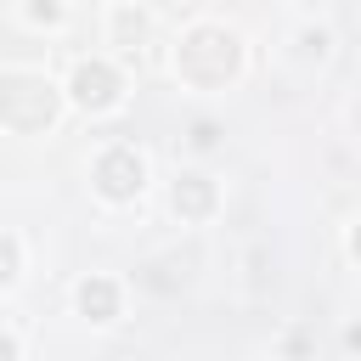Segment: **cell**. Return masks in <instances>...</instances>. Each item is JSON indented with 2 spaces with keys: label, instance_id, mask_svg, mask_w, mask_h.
<instances>
[{
  "label": "cell",
  "instance_id": "6da1fadb",
  "mask_svg": "<svg viewBox=\"0 0 361 361\" xmlns=\"http://www.w3.org/2000/svg\"><path fill=\"white\" fill-rule=\"evenodd\" d=\"M180 62H186L192 79H226V73L237 68V45H231L226 34H214V28H203V34H192V39L180 45Z\"/></svg>",
  "mask_w": 361,
  "mask_h": 361
},
{
  "label": "cell",
  "instance_id": "7a4b0ae2",
  "mask_svg": "<svg viewBox=\"0 0 361 361\" xmlns=\"http://www.w3.org/2000/svg\"><path fill=\"white\" fill-rule=\"evenodd\" d=\"M0 113H6L11 124H45V118H51V90L34 85V79H11V85L0 90Z\"/></svg>",
  "mask_w": 361,
  "mask_h": 361
},
{
  "label": "cell",
  "instance_id": "3957f363",
  "mask_svg": "<svg viewBox=\"0 0 361 361\" xmlns=\"http://www.w3.org/2000/svg\"><path fill=\"white\" fill-rule=\"evenodd\" d=\"M96 180H102L107 197H130V192L141 186V158H135V152H107L102 169H96Z\"/></svg>",
  "mask_w": 361,
  "mask_h": 361
},
{
  "label": "cell",
  "instance_id": "277c9868",
  "mask_svg": "<svg viewBox=\"0 0 361 361\" xmlns=\"http://www.w3.org/2000/svg\"><path fill=\"white\" fill-rule=\"evenodd\" d=\"M73 96H79L85 107H107V102H113V73H107L102 62L79 68V79H73Z\"/></svg>",
  "mask_w": 361,
  "mask_h": 361
},
{
  "label": "cell",
  "instance_id": "5b68a950",
  "mask_svg": "<svg viewBox=\"0 0 361 361\" xmlns=\"http://www.w3.org/2000/svg\"><path fill=\"white\" fill-rule=\"evenodd\" d=\"M79 305H85V310H90L96 322H107V316H113V305H118V299H113V282H85Z\"/></svg>",
  "mask_w": 361,
  "mask_h": 361
},
{
  "label": "cell",
  "instance_id": "8992f818",
  "mask_svg": "<svg viewBox=\"0 0 361 361\" xmlns=\"http://www.w3.org/2000/svg\"><path fill=\"white\" fill-rule=\"evenodd\" d=\"M209 180H186V186H175V203L186 209V214H197V209H209Z\"/></svg>",
  "mask_w": 361,
  "mask_h": 361
},
{
  "label": "cell",
  "instance_id": "52a82bcc",
  "mask_svg": "<svg viewBox=\"0 0 361 361\" xmlns=\"http://www.w3.org/2000/svg\"><path fill=\"white\" fill-rule=\"evenodd\" d=\"M11 271H17V248L11 237H0V282H11Z\"/></svg>",
  "mask_w": 361,
  "mask_h": 361
},
{
  "label": "cell",
  "instance_id": "ba28073f",
  "mask_svg": "<svg viewBox=\"0 0 361 361\" xmlns=\"http://www.w3.org/2000/svg\"><path fill=\"white\" fill-rule=\"evenodd\" d=\"M0 361H11V338H0Z\"/></svg>",
  "mask_w": 361,
  "mask_h": 361
},
{
  "label": "cell",
  "instance_id": "9c48e42d",
  "mask_svg": "<svg viewBox=\"0 0 361 361\" xmlns=\"http://www.w3.org/2000/svg\"><path fill=\"white\" fill-rule=\"evenodd\" d=\"M355 254H361V231H355Z\"/></svg>",
  "mask_w": 361,
  "mask_h": 361
}]
</instances>
